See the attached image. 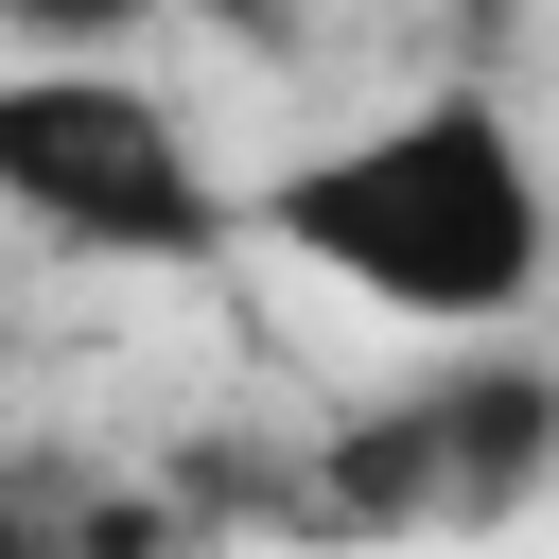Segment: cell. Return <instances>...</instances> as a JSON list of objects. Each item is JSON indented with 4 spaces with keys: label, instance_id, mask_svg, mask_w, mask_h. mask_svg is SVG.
I'll return each instance as SVG.
<instances>
[{
    "label": "cell",
    "instance_id": "3957f363",
    "mask_svg": "<svg viewBox=\"0 0 559 559\" xmlns=\"http://www.w3.org/2000/svg\"><path fill=\"white\" fill-rule=\"evenodd\" d=\"M542 384H437V402H367L349 437V489L367 507H507L524 454H542Z\"/></svg>",
    "mask_w": 559,
    "mask_h": 559
},
{
    "label": "cell",
    "instance_id": "6da1fadb",
    "mask_svg": "<svg viewBox=\"0 0 559 559\" xmlns=\"http://www.w3.org/2000/svg\"><path fill=\"white\" fill-rule=\"evenodd\" d=\"M245 227L297 245L332 297L419 314V332H507V314L542 297V262H559V210H542L507 105H472V87H419V105L349 122L332 157L262 175Z\"/></svg>",
    "mask_w": 559,
    "mask_h": 559
},
{
    "label": "cell",
    "instance_id": "277c9868",
    "mask_svg": "<svg viewBox=\"0 0 559 559\" xmlns=\"http://www.w3.org/2000/svg\"><path fill=\"white\" fill-rule=\"evenodd\" d=\"M35 52H105V35H157V17H210V35H280V0H0Z\"/></svg>",
    "mask_w": 559,
    "mask_h": 559
},
{
    "label": "cell",
    "instance_id": "7a4b0ae2",
    "mask_svg": "<svg viewBox=\"0 0 559 559\" xmlns=\"http://www.w3.org/2000/svg\"><path fill=\"white\" fill-rule=\"evenodd\" d=\"M0 210L52 227V245H87V262H210V245L245 227V210L210 192L192 122H175L140 70H105V52L0 70Z\"/></svg>",
    "mask_w": 559,
    "mask_h": 559
}]
</instances>
